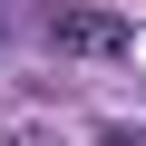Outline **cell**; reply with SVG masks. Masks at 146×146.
Instances as JSON below:
<instances>
[{
  "mask_svg": "<svg viewBox=\"0 0 146 146\" xmlns=\"http://www.w3.org/2000/svg\"><path fill=\"white\" fill-rule=\"evenodd\" d=\"M49 39H58L68 58H127V49H136V29H127L117 10H78V0L49 10Z\"/></svg>",
  "mask_w": 146,
  "mask_h": 146,
  "instance_id": "6da1fadb",
  "label": "cell"
}]
</instances>
